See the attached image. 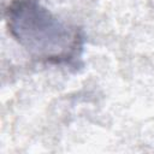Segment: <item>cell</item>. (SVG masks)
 <instances>
[{"instance_id": "obj_1", "label": "cell", "mask_w": 154, "mask_h": 154, "mask_svg": "<svg viewBox=\"0 0 154 154\" xmlns=\"http://www.w3.org/2000/svg\"><path fill=\"white\" fill-rule=\"evenodd\" d=\"M10 35L38 63L77 66L84 47L83 31L58 18L38 0H11L5 8Z\"/></svg>"}]
</instances>
